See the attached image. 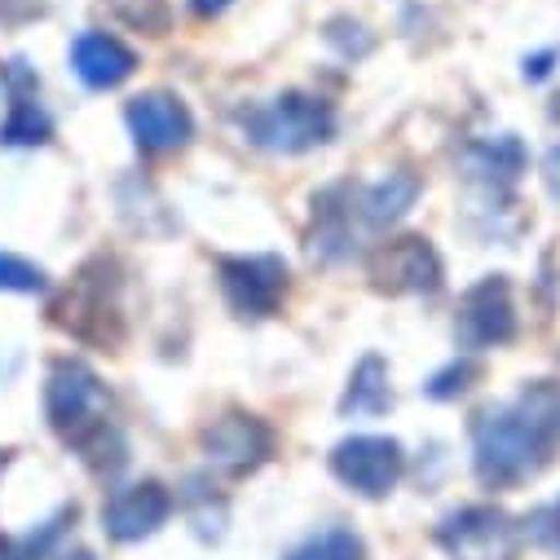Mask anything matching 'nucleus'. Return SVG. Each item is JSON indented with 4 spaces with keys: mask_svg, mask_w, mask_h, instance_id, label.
<instances>
[{
    "mask_svg": "<svg viewBox=\"0 0 560 560\" xmlns=\"http://www.w3.org/2000/svg\"><path fill=\"white\" fill-rule=\"evenodd\" d=\"M243 128L265 151L301 155V151L327 147L336 137V110L314 93H278L273 102L243 110Z\"/></svg>",
    "mask_w": 560,
    "mask_h": 560,
    "instance_id": "7ed1b4c3",
    "label": "nucleus"
},
{
    "mask_svg": "<svg viewBox=\"0 0 560 560\" xmlns=\"http://www.w3.org/2000/svg\"><path fill=\"white\" fill-rule=\"evenodd\" d=\"M54 560H97V556H93L89 547H71V551H58Z\"/></svg>",
    "mask_w": 560,
    "mask_h": 560,
    "instance_id": "c85d7f7f",
    "label": "nucleus"
},
{
    "mask_svg": "<svg viewBox=\"0 0 560 560\" xmlns=\"http://www.w3.org/2000/svg\"><path fill=\"white\" fill-rule=\"evenodd\" d=\"M477 380V362L472 358H459V362H451L446 371H438L429 384H424V393L429 397H438V401H446V397H459V393H468V384Z\"/></svg>",
    "mask_w": 560,
    "mask_h": 560,
    "instance_id": "b1692460",
    "label": "nucleus"
},
{
    "mask_svg": "<svg viewBox=\"0 0 560 560\" xmlns=\"http://www.w3.org/2000/svg\"><path fill=\"white\" fill-rule=\"evenodd\" d=\"M310 252L318 260H345L353 252V190L349 186H331L314 199Z\"/></svg>",
    "mask_w": 560,
    "mask_h": 560,
    "instance_id": "2eb2a0df",
    "label": "nucleus"
},
{
    "mask_svg": "<svg viewBox=\"0 0 560 560\" xmlns=\"http://www.w3.org/2000/svg\"><path fill=\"white\" fill-rule=\"evenodd\" d=\"M542 182H547L551 199H560V147L547 151V160H542Z\"/></svg>",
    "mask_w": 560,
    "mask_h": 560,
    "instance_id": "a878e982",
    "label": "nucleus"
},
{
    "mask_svg": "<svg viewBox=\"0 0 560 560\" xmlns=\"http://www.w3.org/2000/svg\"><path fill=\"white\" fill-rule=\"evenodd\" d=\"M110 260H93L84 273H80V283L67 292V305H62V323L80 336V340H115L110 331H106V323H115L119 327V301H115V292H119V283L110 278Z\"/></svg>",
    "mask_w": 560,
    "mask_h": 560,
    "instance_id": "ddd939ff",
    "label": "nucleus"
},
{
    "mask_svg": "<svg viewBox=\"0 0 560 560\" xmlns=\"http://www.w3.org/2000/svg\"><path fill=\"white\" fill-rule=\"evenodd\" d=\"M468 168H472L477 182H486L494 190H508L525 168V151H521L516 137H494V142H481V147L468 151Z\"/></svg>",
    "mask_w": 560,
    "mask_h": 560,
    "instance_id": "a211bd4d",
    "label": "nucleus"
},
{
    "mask_svg": "<svg viewBox=\"0 0 560 560\" xmlns=\"http://www.w3.org/2000/svg\"><path fill=\"white\" fill-rule=\"evenodd\" d=\"M371 278L388 296H433L442 292V256L433 252L429 238L406 234V238L384 243L371 256Z\"/></svg>",
    "mask_w": 560,
    "mask_h": 560,
    "instance_id": "0eeeda50",
    "label": "nucleus"
},
{
    "mask_svg": "<svg viewBox=\"0 0 560 560\" xmlns=\"http://www.w3.org/2000/svg\"><path fill=\"white\" fill-rule=\"evenodd\" d=\"M106 10L124 27L147 32V36H164L173 27V5H168V0H106Z\"/></svg>",
    "mask_w": 560,
    "mask_h": 560,
    "instance_id": "6ab92c4d",
    "label": "nucleus"
},
{
    "mask_svg": "<svg viewBox=\"0 0 560 560\" xmlns=\"http://www.w3.org/2000/svg\"><path fill=\"white\" fill-rule=\"evenodd\" d=\"M534 424L560 446V384L556 380H538V384H529L525 393H521V401H516Z\"/></svg>",
    "mask_w": 560,
    "mask_h": 560,
    "instance_id": "aec40b11",
    "label": "nucleus"
},
{
    "mask_svg": "<svg viewBox=\"0 0 560 560\" xmlns=\"http://www.w3.org/2000/svg\"><path fill=\"white\" fill-rule=\"evenodd\" d=\"M438 542L446 547L451 560H516L521 551V525L490 503L459 508L442 521Z\"/></svg>",
    "mask_w": 560,
    "mask_h": 560,
    "instance_id": "20e7f679",
    "label": "nucleus"
},
{
    "mask_svg": "<svg viewBox=\"0 0 560 560\" xmlns=\"http://www.w3.org/2000/svg\"><path fill=\"white\" fill-rule=\"evenodd\" d=\"M5 556H10V538H5V534H0V560H5Z\"/></svg>",
    "mask_w": 560,
    "mask_h": 560,
    "instance_id": "c756f323",
    "label": "nucleus"
},
{
    "mask_svg": "<svg viewBox=\"0 0 560 560\" xmlns=\"http://www.w3.org/2000/svg\"><path fill=\"white\" fill-rule=\"evenodd\" d=\"M288 560H366L362 538L349 529H323L314 538H305Z\"/></svg>",
    "mask_w": 560,
    "mask_h": 560,
    "instance_id": "412c9836",
    "label": "nucleus"
},
{
    "mask_svg": "<svg viewBox=\"0 0 560 560\" xmlns=\"http://www.w3.org/2000/svg\"><path fill=\"white\" fill-rule=\"evenodd\" d=\"M415 199H419V177L397 168V173H388L384 182H375L358 195V217H362L366 230H384V225L401 221Z\"/></svg>",
    "mask_w": 560,
    "mask_h": 560,
    "instance_id": "dca6fc26",
    "label": "nucleus"
},
{
    "mask_svg": "<svg viewBox=\"0 0 560 560\" xmlns=\"http://www.w3.org/2000/svg\"><path fill=\"white\" fill-rule=\"evenodd\" d=\"M36 10H40V0H0V19H10V23L32 19Z\"/></svg>",
    "mask_w": 560,
    "mask_h": 560,
    "instance_id": "393cba45",
    "label": "nucleus"
},
{
    "mask_svg": "<svg viewBox=\"0 0 560 560\" xmlns=\"http://www.w3.org/2000/svg\"><path fill=\"white\" fill-rule=\"evenodd\" d=\"M199 446H203V455H208L212 468H221L230 477H243V472H252V468H260L269 459L273 433H269L265 419L243 415V410H230V415L212 419V424L203 429Z\"/></svg>",
    "mask_w": 560,
    "mask_h": 560,
    "instance_id": "9b49d317",
    "label": "nucleus"
},
{
    "mask_svg": "<svg viewBox=\"0 0 560 560\" xmlns=\"http://www.w3.org/2000/svg\"><path fill=\"white\" fill-rule=\"evenodd\" d=\"M49 288V278L36 260L14 256V252H0V292H14V296H40Z\"/></svg>",
    "mask_w": 560,
    "mask_h": 560,
    "instance_id": "4be33fe9",
    "label": "nucleus"
},
{
    "mask_svg": "<svg viewBox=\"0 0 560 560\" xmlns=\"http://www.w3.org/2000/svg\"><path fill=\"white\" fill-rule=\"evenodd\" d=\"M547 62H551V54H538L534 62H525V80H542L547 75Z\"/></svg>",
    "mask_w": 560,
    "mask_h": 560,
    "instance_id": "cd10ccee",
    "label": "nucleus"
},
{
    "mask_svg": "<svg viewBox=\"0 0 560 560\" xmlns=\"http://www.w3.org/2000/svg\"><path fill=\"white\" fill-rule=\"evenodd\" d=\"M45 419L49 429L97 472L115 477L128 464L124 433L110 419V393L102 375L80 358H58L45 380Z\"/></svg>",
    "mask_w": 560,
    "mask_h": 560,
    "instance_id": "f257e3e1",
    "label": "nucleus"
},
{
    "mask_svg": "<svg viewBox=\"0 0 560 560\" xmlns=\"http://www.w3.org/2000/svg\"><path fill=\"white\" fill-rule=\"evenodd\" d=\"M388 401H393V393H388V366H384V358L366 353L353 366V375H349V388L340 397V415H384Z\"/></svg>",
    "mask_w": 560,
    "mask_h": 560,
    "instance_id": "f3484780",
    "label": "nucleus"
},
{
    "mask_svg": "<svg viewBox=\"0 0 560 560\" xmlns=\"http://www.w3.org/2000/svg\"><path fill=\"white\" fill-rule=\"evenodd\" d=\"M173 516V494L160 481H132L106 494L102 503V529L115 542H142L151 534L164 529V521Z\"/></svg>",
    "mask_w": 560,
    "mask_h": 560,
    "instance_id": "f8f14e48",
    "label": "nucleus"
},
{
    "mask_svg": "<svg viewBox=\"0 0 560 560\" xmlns=\"http://www.w3.org/2000/svg\"><path fill=\"white\" fill-rule=\"evenodd\" d=\"M556 442L534 424L521 406H499V410H481L472 419V464L477 477L494 490L521 486L534 472L547 468Z\"/></svg>",
    "mask_w": 560,
    "mask_h": 560,
    "instance_id": "f03ea898",
    "label": "nucleus"
},
{
    "mask_svg": "<svg viewBox=\"0 0 560 560\" xmlns=\"http://www.w3.org/2000/svg\"><path fill=\"white\" fill-rule=\"evenodd\" d=\"M71 521H75V503H71V508H58L40 529H32V534L23 538V547H10V556H5V560H45Z\"/></svg>",
    "mask_w": 560,
    "mask_h": 560,
    "instance_id": "5701e85b",
    "label": "nucleus"
},
{
    "mask_svg": "<svg viewBox=\"0 0 560 560\" xmlns=\"http://www.w3.org/2000/svg\"><path fill=\"white\" fill-rule=\"evenodd\" d=\"M221 273V292H225V305L238 314V318H269L288 296V265L283 256H269V252H256V256H225L217 265Z\"/></svg>",
    "mask_w": 560,
    "mask_h": 560,
    "instance_id": "39448f33",
    "label": "nucleus"
},
{
    "mask_svg": "<svg viewBox=\"0 0 560 560\" xmlns=\"http://www.w3.org/2000/svg\"><path fill=\"white\" fill-rule=\"evenodd\" d=\"M0 93H5V119H0V147H45L54 137V119L40 102V75L27 58H5L0 62Z\"/></svg>",
    "mask_w": 560,
    "mask_h": 560,
    "instance_id": "423d86ee",
    "label": "nucleus"
},
{
    "mask_svg": "<svg viewBox=\"0 0 560 560\" xmlns=\"http://www.w3.org/2000/svg\"><path fill=\"white\" fill-rule=\"evenodd\" d=\"M71 71L84 89H119L132 71H137V54L119 40V36H106V32H80L71 40Z\"/></svg>",
    "mask_w": 560,
    "mask_h": 560,
    "instance_id": "4468645a",
    "label": "nucleus"
},
{
    "mask_svg": "<svg viewBox=\"0 0 560 560\" xmlns=\"http://www.w3.org/2000/svg\"><path fill=\"white\" fill-rule=\"evenodd\" d=\"M401 468H406V455H401V442L393 438L362 433L331 451V472L362 499H384L401 481Z\"/></svg>",
    "mask_w": 560,
    "mask_h": 560,
    "instance_id": "1a4fd4ad",
    "label": "nucleus"
},
{
    "mask_svg": "<svg viewBox=\"0 0 560 560\" xmlns=\"http://www.w3.org/2000/svg\"><path fill=\"white\" fill-rule=\"evenodd\" d=\"M225 5H230V0H190V10L203 14V19H208V14H221Z\"/></svg>",
    "mask_w": 560,
    "mask_h": 560,
    "instance_id": "bb28decb",
    "label": "nucleus"
},
{
    "mask_svg": "<svg viewBox=\"0 0 560 560\" xmlns=\"http://www.w3.org/2000/svg\"><path fill=\"white\" fill-rule=\"evenodd\" d=\"M512 336H516L512 288L503 273H490L477 288L464 292L459 314H455V340L464 349H494V345H508Z\"/></svg>",
    "mask_w": 560,
    "mask_h": 560,
    "instance_id": "6e6552de",
    "label": "nucleus"
},
{
    "mask_svg": "<svg viewBox=\"0 0 560 560\" xmlns=\"http://www.w3.org/2000/svg\"><path fill=\"white\" fill-rule=\"evenodd\" d=\"M124 119H128L132 142L142 147L147 155H173V151H182L190 137H195L190 106H186L177 93H164V89L137 93V97L128 102Z\"/></svg>",
    "mask_w": 560,
    "mask_h": 560,
    "instance_id": "9d476101",
    "label": "nucleus"
}]
</instances>
